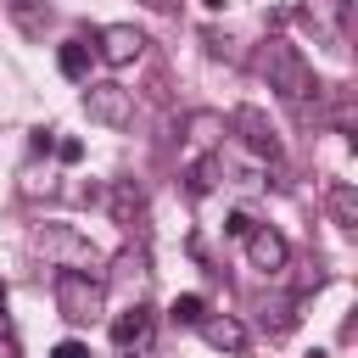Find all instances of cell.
Listing matches in <instances>:
<instances>
[{"instance_id": "cell-1", "label": "cell", "mask_w": 358, "mask_h": 358, "mask_svg": "<svg viewBox=\"0 0 358 358\" xmlns=\"http://www.w3.org/2000/svg\"><path fill=\"white\" fill-rule=\"evenodd\" d=\"M263 73H268V90H280V101H291L296 112H308V101H319V78H313L308 56L291 39H268L263 45Z\"/></svg>"}, {"instance_id": "cell-2", "label": "cell", "mask_w": 358, "mask_h": 358, "mask_svg": "<svg viewBox=\"0 0 358 358\" xmlns=\"http://www.w3.org/2000/svg\"><path fill=\"white\" fill-rule=\"evenodd\" d=\"M56 308H62L67 324H90V319H101L106 291L90 268H56Z\"/></svg>"}, {"instance_id": "cell-3", "label": "cell", "mask_w": 358, "mask_h": 358, "mask_svg": "<svg viewBox=\"0 0 358 358\" xmlns=\"http://www.w3.org/2000/svg\"><path fill=\"white\" fill-rule=\"evenodd\" d=\"M84 112H90L95 123H106V129H129V117H134V95H129L123 84L101 78V84H84Z\"/></svg>"}, {"instance_id": "cell-4", "label": "cell", "mask_w": 358, "mask_h": 358, "mask_svg": "<svg viewBox=\"0 0 358 358\" xmlns=\"http://www.w3.org/2000/svg\"><path fill=\"white\" fill-rule=\"evenodd\" d=\"M229 129L241 134V145H246L252 157H268V162H280V134H274V123H268L257 106H235Z\"/></svg>"}, {"instance_id": "cell-5", "label": "cell", "mask_w": 358, "mask_h": 358, "mask_svg": "<svg viewBox=\"0 0 358 358\" xmlns=\"http://www.w3.org/2000/svg\"><path fill=\"white\" fill-rule=\"evenodd\" d=\"M246 257H252V268H263V274H285V263H291V246H285V235H280V229L257 224V229L246 235Z\"/></svg>"}, {"instance_id": "cell-6", "label": "cell", "mask_w": 358, "mask_h": 358, "mask_svg": "<svg viewBox=\"0 0 358 358\" xmlns=\"http://www.w3.org/2000/svg\"><path fill=\"white\" fill-rule=\"evenodd\" d=\"M95 39H101L95 50H101V56H106L112 67H129V62H134V56L145 50V34H140V28H129V22H112V28H101Z\"/></svg>"}, {"instance_id": "cell-7", "label": "cell", "mask_w": 358, "mask_h": 358, "mask_svg": "<svg viewBox=\"0 0 358 358\" xmlns=\"http://www.w3.org/2000/svg\"><path fill=\"white\" fill-rule=\"evenodd\" d=\"M112 341H117L123 352H129V347H145V341H151V308H145V302H129V308L112 319Z\"/></svg>"}, {"instance_id": "cell-8", "label": "cell", "mask_w": 358, "mask_h": 358, "mask_svg": "<svg viewBox=\"0 0 358 358\" xmlns=\"http://www.w3.org/2000/svg\"><path fill=\"white\" fill-rule=\"evenodd\" d=\"M196 330H201V341L218 347V352H241V347H246V324H241L235 313H207Z\"/></svg>"}, {"instance_id": "cell-9", "label": "cell", "mask_w": 358, "mask_h": 358, "mask_svg": "<svg viewBox=\"0 0 358 358\" xmlns=\"http://www.w3.org/2000/svg\"><path fill=\"white\" fill-rule=\"evenodd\" d=\"M106 213H112V224H134V218L145 213L140 185H134V179H112V190H106Z\"/></svg>"}, {"instance_id": "cell-10", "label": "cell", "mask_w": 358, "mask_h": 358, "mask_svg": "<svg viewBox=\"0 0 358 358\" xmlns=\"http://www.w3.org/2000/svg\"><path fill=\"white\" fill-rule=\"evenodd\" d=\"M324 207H330V218H336L341 229H358V190H352V185H330V190H324Z\"/></svg>"}, {"instance_id": "cell-11", "label": "cell", "mask_w": 358, "mask_h": 358, "mask_svg": "<svg viewBox=\"0 0 358 358\" xmlns=\"http://www.w3.org/2000/svg\"><path fill=\"white\" fill-rule=\"evenodd\" d=\"M56 67H62V78H90V39H67L56 50Z\"/></svg>"}, {"instance_id": "cell-12", "label": "cell", "mask_w": 358, "mask_h": 358, "mask_svg": "<svg viewBox=\"0 0 358 358\" xmlns=\"http://www.w3.org/2000/svg\"><path fill=\"white\" fill-rule=\"evenodd\" d=\"M224 140V117L218 112H190V145H218Z\"/></svg>"}, {"instance_id": "cell-13", "label": "cell", "mask_w": 358, "mask_h": 358, "mask_svg": "<svg viewBox=\"0 0 358 358\" xmlns=\"http://www.w3.org/2000/svg\"><path fill=\"white\" fill-rule=\"evenodd\" d=\"M168 319H173V324H201V319H207V302H201L196 291H185V296H173Z\"/></svg>"}, {"instance_id": "cell-14", "label": "cell", "mask_w": 358, "mask_h": 358, "mask_svg": "<svg viewBox=\"0 0 358 358\" xmlns=\"http://www.w3.org/2000/svg\"><path fill=\"white\" fill-rule=\"evenodd\" d=\"M296 324V302H263V330H291Z\"/></svg>"}, {"instance_id": "cell-15", "label": "cell", "mask_w": 358, "mask_h": 358, "mask_svg": "<svg viewBox=\"0 0 358 358\" xmlns=\"http://www.w3.org/2000/svg\"><path fill=\"white\" fill-rule=\"evenodd\" d=\"M224 229H229V235H235V241H246V235H252V229H257V218H252V213H246V207H235V213H229V218H224Z\"/></svg>"}, {"instance_id": "cell-16", "label": "cell", "mask_w": 358, "mask_h": 358, "mask_svg": "<svg viewBox=\"0 0 358 358\" xmlns=\"http://www.w3.org/2000/svg\"><path fill=\"white\" fill-rule=\"evenodd\" d=\"M190 190H196V196L213 190V162H196V168H190Z\"/></svg>"}, {"instance_id": "cell-17", "label": "cell", "mask_w": 358, "mask_h": 358, "mask_svg": "<svg viewBox=\"0 0 358 358\" xmlns=\"http://www.w3.org/2000/svg\"><path fill=\"white\" fill-rule=\"evenodd\" d=\"M50 358H90V347H84V341H56Z\"/></svg>"}, {"instance_id": "cell-18", "label": "cell", "mask_w": 358, "mask_h": 358, "mask_svg": "<svg viewBox=\"0 0 358 358\" xmlns=\"http://www.w3.org/2000/svg\"><path fill=\"white\" fill-rule=\"evenodd\" d=\"M56 157H62V162H78V157H84V140H56Z\"/></svg>"}, {"instance_id": "cell-19", "label": "cell", "mask_w": 358, "mask_h": 358, "mask_svg": "<svg viewBox=\"0 0 358 358\" xmlns=\"http://www.w3.org/2000/svg\"><path fill=\"white\" fill-rule=\"evenodd\" d=\"M145 6H151V11H173L179 0H145Z\"/></svg>"}, {"instance_id": "cell-20", "label": "cell", "mask_w": 358, "mask_h": 358, "mask_svg": "<svg viewBox=\"0 0 358 358\" xmlns=\"http://www.w3.org/2000/svg\"><path fill=\"white\" fill-rule=\"evenodd\" d=\"M308 358H330V352H324V347H313V352H308Z\"/></svg>"}, {"instance_id": "cell-21", "label": "cell", "mask_w": 358, "mask_h": 358, "mask_svg": "<svg viewBox=\"0 0 358 358\" xmlns=\"http://www.w3.org/2000/svg\"><path fill=\"white\" fill-rule=\"evenodd\" d=\"M0 308H6V280H0Z\"/></svg>"}, {"instance_id": "cell-22", "label": "cell", "mask_w": 358, "mask_h": 358, "mask_svg": "<svg viewBox=\"0 0 358 358\" xmlns=\"http://www.w3.org/2000/svg\"><path fill=\"white\" fill-rule=\"evenodd\" d=\"M201 6H213V11H218V6H224V0H201Z\"/></svg>"}, {"instance_id": "cell-23", "label": "cell", "mask_w": 358, "mask_h": 358, "mask_svg": "<svg viewBox=\"0 0 358 358\" xmlns=\"http://www.w3.org/2000/svg\"><path fill=\"white\" fill-rule=\"evenodd\" d=\"M129 358H140V352H129Z\"/></svg>"}]
</instances>
